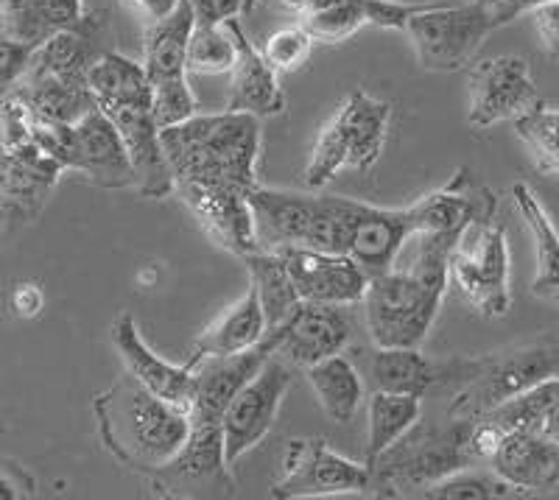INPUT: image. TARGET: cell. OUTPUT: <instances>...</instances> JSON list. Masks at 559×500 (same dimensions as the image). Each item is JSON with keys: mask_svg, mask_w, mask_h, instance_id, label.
I'll return each mask as SVG.
<instances>
[{"mask_svg": "<svg viewBox=\"0 0 559 500\" xmlns=\"http://www.w3.org/2000/svg\"><path fill=\"white\" fill-rule=\"evenodd\" d=\"M372 392L426 397L445 386L448 361H431L419 347H376L367 358Z\"/></svg>", "mask_w": 559, "mask_h": 500, "instance_id": "cell-26", "label": "cell"}, {"mask_svg": "<svg viewBox=\"0 0 559 500\" xmlns=\"http://www.w3.org/2000/svg\"><path fill=\"white\" fill-rule=\"evenodd\" d=\"M489 469L534 498L559 489V444L532 431H507L489 459Z\"/></svg>", "mask_w": 559, "mask_h": 500, "instance_id": "cell-24", "label": "cell"}, {"mask_svg": "<svg viewBox=\"0 0 559 500\" xmlns=\"http://www.w3.org/2000/svg\"><path fill=\"white\" fill-rule=\"evenodd\" d=\"M353 330H356V319L347 305H319L299 299L292 317L274 328L277 333L274 355H280L288 367L308 369L342 353L353 338Z\"/></svg>", "mask_w": 559, "mask_h": 500, "instance_id": "cell-15", "label": "cell"}, {"mask_svg": "<svg viewBox=\"0 0 559 500\" xmlns=\"http://www.w3.org/2000/svg\"><path fill=\"white\" fill-rule=\"evenodd\" d=\"M84 17V0H3L0 28L37 51L48 37L76 26Z\"/></svg>", "mask_w": 559, "mask_h": 500, "instance_id": "cell-31", "label": "cell"}, {"mask_svg": "<svg viewBox=\"0 0 559 500\" xmlns=\"http://www.w3.org/2000/svg\"><path fill=\"white\" fill-rule=\"evenodd\" d=\"M467 123L476 132L492 129L498 123L523 118L537 104H543L537 84L532 79V68L523 57L503 53L471 62L467 70Z\"/></svg>", "mask_w": 559, "mask_h": 500, "instance_id": "cell-12", "label": "cell"}, {"mask_svg": "<svg viewBox=\"0 0 559 500\" xmlns=\"http://www.w3.org/2000/svg\"><path fill=\"white\" fill-rule=\"evenodd\" d=\"M266 317H263L261 299L252 285L247 288L236 305H229L227 311L204 328L202 336L193 342L191 355H188V367L199 364L202 358H218V355H233L252 349L266 338Z\"/></svg>", "mask_w": 559, "mask_h": 500, "instance_id": "cell-29", "label": "cell"}, {"mask_svg": "<svg viewBox=\"0 0 559 500\" xmlns=\"http://www.w3.org/2000/svg\"><path fill=\"white\" fill-rule=\"evenodd\" d=\"M174 193L191 210L199 227L224 252L247 258L258 252V233H254L252 207H249V188L233 182H197L179 179L174 182Z\"/></svg>", "mask_w": 559, "mask_h": 500, "instance_id": "cell-14", "label": "cell"}, {"mask_svg": "<svg viewBox=\"0 0 559 500\" xmlns=\"http://www.w3.org/2000/svg\"><path fill=\"white\" fill-rule=\"evenodd\" d=\"M241 260L249 272V285H252L254 291H258V299H261L266 328H280L299 305L294 283L288 277L286 260L280 258V252H274V249H258V252L247 254Z\"/></svg>", "mask_w": 559, "mask_h": 500, "instance_id": "cell-36", "label": "cell"}, {"mask_svg": "<svg viewBox=\"0 0 559 500\" xmlns=\"http://www.w3.org/2000/svg\"><path fill=\"white\" fill-rule=\"evenodd\" d=\"M423 498L431 500H509V498H528L518 487L507 484L501 475L492 469L464 467L451 473L448 478L437 481L423 492Z\"/></svg>", "mask_w": 559, "mask_h": 500, "instance_id": "cell-39", "label": "cell"}, {"mask_svg": "<svg viewBox=\"0 0 559 500\" xmlns=\"http://www.w3.org/2000/svg\"><path fill=\"white\" fill-rule=\"evenodd\" d=\"M68 171H79L87 182L107 190L134 188V171L121 134L98 107L70 127Z\"/></svg>", "mask_w": 559, "mask_h": 500, "instance_id": "cell-20", "label": "cell"}, {"mask_svg": "<svg viewBox=\"0 0 559 500\" xmlns=\"http://www.w3.org/2000/svg\"><path fill=\"white\" fill-rule=\"evenodd\" d=\"M146 478L157 498H229L236 475L224 459L222 425L191 422L177 456Z\"/></svg>", "mask_w": 559, "mask_h": 500, "instance_id": "cell-11", "label": "cell"}, {"mask_svg": "<svg viewBox=\"0 0 559 500\" xmlns=\"http://www.w3.org/2000/svg\"><path fill=\"white\" fill-rule=\"evenodd\" d=\"M412 235L414 229L406 207H376V204L349 199L342 254L356 260L369 277H376V274L392 269L403 243Z\"/></svg>", "mask_w": 559, "mask_h": 500, "instance_id": "cell-19", "label": "cell"}, {"mask_svg": "<svg viewBox=\"0 0 559 500\" xmlns=\"http://www.w3.org/2000/svg\"><path fill=\"white\" fill-rule=\"evenodd\" d=\"M414 233L448 235L462 238L467 227L481 222H492L498 213V197L487 184L478 182L467 168L453 174L448 184L431 190L414 204H408Z\"/></svg>", "mask_w": 559, "mask_h": 500, "instance_id": "cell-16", "label": "cell"}, {"mask_svg": "<svg viewBox=\"0 0 559 500\" xmlns=\"http://www.w3.org/2000/svg\"><path fill=\"white\" fill-rule=\"evenodd\" d=\"M448 279L394 263L369 277L361 299L364 322L376 347H423L439 317Z\"/></svg>", "mask_w": 559, "mask_h": 500, "instance_id": "cell-5", "label": "cell"}, {"mask_svg": "<svg viewBox=\"0 0 559 500\" xmlns=\"http://www.w3.org/2000/svg\"><path fill=\"white\" fill-rule=\"evenodd\" d=\"M515 134L526 146L537 171L559 177V109L537 104L532 112L518 118Z\"/></svg>", "mask_w": 559, "mask_h": 500, "instance_id": "cell-38", "label": "cell"}, {"mask_svg": "<svg viewBox=\"0 0 559 500\" xmlns=\"http://www.w3.org/2000/svg\"><path fill=\"white\" fill-rule=\"evenodd\" d=\"M62 174V163L45 154L39 146L0 152V199L9 207L34 216L48 202Z\"/></svg>", "mask_w": 559, "mask_h": 500, "instance_id": "cell-27", "label": "cell"}, {"mask_svg": "<svg viewBox=\"0 0 559 500\" xmlns=\"http://www.w3.org/2000/svg\"><path fill=\"white\" fill-rule=\"evenodd\" d=\"M0 3H3V0H0Z\"/></svg>", "mask_w": 559, "mask_h": 500, "instance_id": "cell-50", "label": "cell"}, {"mask_svg": "<svg viewBox=\"0 0 559 500\" xmlns=\"http://www.w3.org/2000/svg\"><path fill=\"white\" fill-rule=\"evenodd\" d=\"M193 32V12L179 3L174 14L152 23L143 37V68L152 84V115L159 129L188 121L197 115V95L188 84V39Z\"/></svg>", "mask_w": 559, "mask_h": 500, "instance_id": "cell-8", "label": "cell"}, {"mask_svg": "<svg viewBox=\"0 0 559 500\" xmlns=\"http://www.w3.org/2000/svg\"><path fill=\"white\" fill-rule=\"evenodd\" d=\"M308 383L317 394L319 406L336 425L349 422L356 417L364 400V378L358 372L356 361L344 358L342 353L324 358L306 369Z\"/></svg>", "mask_w": 559, "mask_h": 500, "instance_id": "cell-35", "label": "cell"}, {"mask_svg": "<svg viewBox=\"0 0 559 500\" xmlns=\"http://www.w3.org/2000/svg\"><path fill=\"white\" fill-rule=\"evenodd\" d=\"M238 57V45L229 23L222 26H197L193 23L188 39V73L197 76H224L233 70Z\"/></svg>", "mask_w": 559, "mask_h": 500, "instance_id": "cell-40", "label": "cell"}, {"mask_svg": "<svg viewBox=\"0 0 559 500\" xmlns=\"http://www.w3.org/2000/svg\"><path fill=\"white\" fill-rule=\"evenodd\" d=\"M104 34H107V14H84L76 26L62 28L45 39L34 51L28 68L62 79H87L90 64L104 53Z\"/></svg>", "mask_w": 559, "mask_h": 500, "instance_id": "cell-28", "label": "cell"}, {"mask_svg": "<svg viewBox=\"0 0 559 500\" xmlns=\"http://www.w3.org/2000/svg\"><path fill=\"white\" fill-rule=\"evenodd\" d=\"M369 439L364 464H372L389 444H394L403 433L423 417V403L412 394L372 392L369 394Z\"/></svg>", "mask_w": 559, "mask_h": 500, "instance_id": "cell-37", "label": "cell"}, {"mask_svg": "<svg viewBox=\"0 0 559 500\" xmlns=\"http://www.w3.org/2000/svg\"><path fill=\"white\" fill-rule=\"evenodd\" d=\"M512 202L534 243L532 294L559 305V229L528 182L512 184Z\"/></svg>", "mask_w": 559, "mask_h": 500, "instance_id": "cell-30", "label": "cell"}, {"mask_svg": "<svg viewBox=\"0 0 559 500\" xmlns=\"http://www.w3.org/2000/svg\"><path fill=\"white\" fill-rule=\"evenodd\" d=\"M9 308L20 319H37L45 308V294L37 283H17L9 294Z\"/></svg>", "mask_w": 559, "mask_h": 500, "instance_id": "cell-46", "label": "cell"}, {"mask_svg": "<svg viewBox=\"0 0 559 500\" xmlns=\"http://www.w3.org/2000/svg\"><path fill=\"white\" fill-rule=\"evenodd\" d=\"M559 355L546 347L515 349L481 358H451L445 386H453L445 417L476 419L521 394L537 380L554 374Z\"/></svg>", "mask_w": 559, "mask_h": 500, "instance_id": "cell-6", "label": "cell"}, {"mask_svg": "<svg viewBox=\"0 0 559 500\" xmlns=\"http://www.w3.org/2000/svg\"><path fill=\"white\" fill-rule=\"evenodd\" d=\"M481 417L498 425L503 433L532 431L559 444V374L537 380Z\"/></svg>", "mask_w": 559, "mask_h": 500, "instance_id": "cell-32", "label": "cell"}, {"mask_svg": "<svg viewBox=\"0 0 559 500\" xmlns=\"http://www.w3.org/2000/svg\"><path fill=\"white\" fill-rule=\"evenodd\" d=\"M14 95H20L34 112L59 123H76L90 109H96L87 79H62L34 68H28L26 76L20 79Z\"/></svg>", "mask_w": 559, "mask_h": 500, "instance_id": "cell-33", "label": "cell"}, {"mask_svg": "<svg viewBox=\"0 0 559 500\" xmlns=\"http://www.w3.org/2000/svg\"><path fill=\"white\" fill-rule=\"evenodd\" d=\"M448 279L484 319H503L512 305L509 291V243L503 222L467 227L448 258Z\"/></svg>", "mask_w": 559, "mask_h": 500, "instance_id": "cell-9", "label": "cell"}, {"mask_svg": "<svg viewBox=\"0 0 559 500\" xmlns=\"http://www.w3.org/2000/svg\"><path fill=\"white\" fill-rule=\"evenodd\" d=\"M123 140L134 171V190L143 199H166L174 193V174L168 165L159 127L152 107L102 109Z\"/></svg>", "mask_w": 559, "mask_h": 500, "instance_id": "cell-22", "label": "cell"}, {"mask_svg": "<svg viewBox=\"0 0 559 500\" xmlns=\"http://www.w3.org/2000/svg\"><path fill=\"white\" fill-rule=\"evenodd\" d=\"M473 419L417 422L389 444L369 467L367 492L376 498H423L428 487L464 467H476L467 453Z\"/></svg>", "mask_w": 559, "mask_h": 500, "instance_id": "cell-3", "label": "cell"}, {"mask_svg": "<svg viewBox=\"0 0 559 500\" xmlns=\"http://www.w3.org/2000/svg\"><path fill=\"white\" fill-rule=\"evenodd\" d=\"M93 414L104 450L140 475H152L177 456L191 433V412L148 392L129 372L96 394Z\"/></svg>", "mask_w": 559, "mask_h": 500, "instance_id": "cell-1", "label": "cell"}, {"mask_svg": "<svg viewBox=\"0 0 559 500\" xmlns=\"http://www.w3.org/2000/svg\"><path fill=\"white\" fill-rule=\"evenodd\" d=\"M338 0H283V7L292 9L299 17H311V14L324 12V9L336 7Z\"/></svg>", "mask_w": 559, "mask_h": 500, "instance_id": "cell-48", "label": "cell"}, {"mask_svg": "<svg viewBox=\"0 0 559 500\" xmlns=\"http://www.w3.org/2000/svg\"><path fill=\"white\" fill-rule=\"evenodd\" d=\"M288 389H292V367L280 355H272L238 389L236 397L229 400L227 412L222 417L224 459H227L229 467H236L249 450L258 448L266 439Z\"/></svg>", "mask_w": 559, "mask_h": 500, "instance_id": "cell-13", "label": "cell"}, {"mask_svg": "<svg viewBox=\"0 0 559 500\" xmlns=\"http://www.w3.org/2000/svg\"><path fill=\"white\" fill-rule=\"evenodd\" d=\"M7 210H9V204L0 199V229H3V224H7Z\"/></svg>", "mask_w": 559, "mask_h": 500, "instance_id": "cell-49", "label": "cell"}, {"mask_svg": "<svg viewBox=\"0 0 559 500\" xmlns=\"http://www.w3.org/2000/svg\"><path fill=\"white\" fill-rule=\"evenodd\" d=\"M233 28V37L238 45V57L233 70H229V98L227 107L229 112H247L254 118H272L286 109V93L280 87V73L269 68L263 59L261 48H254L252 39L241 28L238 17L227 20Z\"/></svg>", "mask_w": 559, "mask_h": 500, "instance_id": "cell-23", "label": "cell"}, {"mask_svg": "<svg viewBox=\"0 0 559 500\" xmlns=\"http://www.w3.org/2000/svg\"><path fill=\"white\" fill-rule=\"evenodd\" d=\"M274 349H277V333L269 330L266 338L254 344L252 349L218 355V358H202L199 364H193L191 369L197 374V392H193L191 403V422L222 425L229 400L236 397L238 389L272 358Z\"/></svg>", "mask_w": 559, "mask_h": 500, "instance_id": "cell-21", "label": "cell"}, {"mask_svg": "<svg viewBox=\"0 0 559 500\" xmlns=\"http://www.w3.org/2000/svg\"><path fill=\"white\" fill-rule=\"evenodd\" d=\"M313 45H317V39L311 37L306 26H288L274 32L263 43L261 53L274 73H294L311 59Z\"/></svg>", "mask_w": 559, "mask_h": 500, "instance_id": "cell-41", "label": "cell"}, {"mask_svg": "<svg viewBox=\"0 0 559 500\" xmlns=\"http://www.w3.org/2000/svg\"><path fill=\"white\" fill-rule=\"evenodd\" d=\"M87 87L98 109L152 107V84L143 62L118 51H104L87 70Z\"/></svg>", "mask_w": 559, "mask_h": 500, "instance_id": "cell-34", "label": "cell"}, {"mask_svg": "<svg viewBox=\"0 0 559 500\" xmlns=\"http://www.w3.org/2000/svg\"><path fill=\"white\" fill-rule=\"evenodd\" d=\"M179 3H182V0H129V7H132L140 17L146 20L148 26L177 12Z\"/></svg>", "mask_w": 559, "mask_h": 500, "instance_id": "cell-47", "label": "cell"}, {"mask_svg": "<svg viewBox=\"0 0 559 500\" xmlns=\"http://www.w3.org/2000/svg\"><path fill=\"white\" fill-rule=\"evenodd\" d=\"M501 26L496 9L484 0H431L406 20L403 34L414 45L419 68L456 73L476 59L484 39Z\"/></svg>", "mask_w": 559, "mask_h": 500, "instance_id": "cell-7", "label": "cell"}, {"mask_svg": "<svg viewBox=\"0 0 559 500\" xmlns=\"http://www.w3.org/2000/svg\"><path fill=\"white\" fill-rule=\"evenodd\" d=\"M174 182H233L254 188L261 182V118L247 112L191 115L188 121L159 129Z\"/></svg>", "mask_w": 559, "mask_h": 500, "instance_id": "cell-2", "label": "cell"}, {"mask_svg": "<svg viewBox=\"0 0 559 500\" xmlns=\"http://www.w3.org/2000/svg\"><path fill=\"white\" fill-rule=\"evenodd\" d=\"M37 495V478L14 459H0V500H23Z\"/></svg>", "mask_w": 559, "mask_h": 500, "instance_id": "cell-45", "label": "cell"}, {"mask_svg": "<svg viewBox=\"0 0 559 500\" xmlns=\"http://www.w3.org/2000/svg\"><path fill=\"white\" fill-rule=\"evenodd\" d=\"M369 487V467L364 462L342 456L322 437H297L286 444V456L274 478V500L336 498L361 495Z\"/></svg>", "mask_w": 559, "mask_h": 500, "instance_id": "cell-10", "label": "cell"}, {"mask_svg": "<svg viewBox=\"0 0 559 500\" xmlns=\"http://www.w3.org/2000/svg\"><path fill=\"white\" fill-rule=\"evenodd\" d=\"M193 12L197 26H222L227 20L252 12L258 0H185Z\"/></svg>", "mask_w": 559, "mask_h": 500, "instance_id": "cell-43", "label": "cell"}, {"mask_svg": "<svg viewBox=\"0 0 559 500\" xmlns=\"http://www.w3.org/2000/svg\"><path fill=\"white\" fill-rule=\"evenodd\" d=\"M428 3L431 0H417V3H406V0H338L336 7L302 17V26L311 32L317 43H344V39L361 32L364 26L403 32L406 20L419 9H426Z\"/></svg>", "mask_w": 559, "mask_h": 500, "instance_id": "cell-25", "label": "cell"}, {"mask_svg": "<svg viewBox=\"0 0 559 500\" xmlns=\"http://www.w3.org/2000/svg\"><path fill=\"white\" fill-rule=\"evenodd\" d=\"M392 107L356 87L338 104L313 140L306 165V188L322 190L344 171H369L386 148Z\"/></svg>", "mask_w": 559, "mask_h": 500, "instance_id": "cell-4", "label": "cell"}, {"mask_svg": "<svg viewBox=\"0 0 559 500\" xmlns=\"http://www.w3.org/2000/svg\"><path fill=\"white\" fill-rule=\"evenodd\" d=\"M109 338L123 361V369L132 374L138 383L154 392L157 397L168 400L174 406L191 412L193 392H197V374L188 364H171L163 355L154 353L146 344L143 333H140L138 322L129 311L118 313L109 328Z\"/></svg>", "mask_w": 559, "mask_h": 500, "instance_id": "cell-18", "label": "cell"}, {"mask_svg": "<svg viewBox=\"0 0 559 500\" xmlns=\"http://www.w3.org/2000/svg\"><path fill=\"white\" fill-rule=\"evenodd\" d=\"M32 57L34 51L28 45L17 43V39L9 37V34L0 28V95H3V98H7L9 93H14L20 79L26 76Z\"/></svg>", "mask_w": 559, "mask_h": 500, "instance_id": "cell-42", "label": "cell"}, {"mask_svg": "<svg viewBox=\"0 0 559 500\" xmlns=\"http://www.w3.org/2000/svg\"><path fill=\"white\" fill-rule=\"evenodd\" d=\"M532 26L540 39V48L548 59H559V0H548L540 7L528 9Z\"/></svg>", "mask_w": 559, "mask_h": 500, "instance_id": "cell-44", "label": "cell"}, {"mask_svg": "<svg viewBox=\"0 0 559 500\" xmlns=\"http://www.w3.org/2000/svg\"><path fill=\"white\" fill-rule=\"evenodd\" d=\"M274 252L286 260L294 291L302 302L347 305V308L361 305L369 274L353 258L311 247H280Z\"/></svg>", "mask_w": 559, "mask_h": 500, "instance_id": "cell-17", "label": "cell"}]
</instances>
